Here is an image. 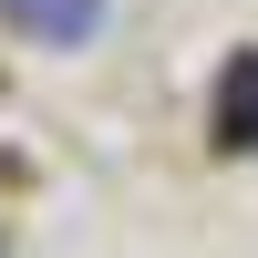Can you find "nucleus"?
Instances as JSON below:
<instances>
[{"mask_svg": "<svg viewBox=\"0 0 258 258\" xmlns=\"http://www.w3.org/2000/svg\"><path fill=\"white\" fill-rule=\"evenodd\" d=\"M0 21L21 41H41V52H93L103 21H114V0H0Z\"/></svg>", "mask_w": 258, "mask_h": 258, "instance_id": "f257e3e1", "label": "nucleus"}]
</instances>
